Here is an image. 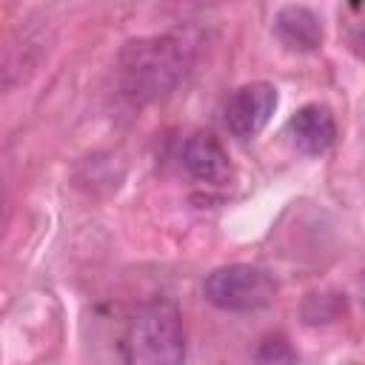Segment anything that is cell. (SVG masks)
I'll list each match as a JSON object with an SVG mask.
<instances>
[{
  "label": "cell",
  "instance_id": "obj_1",
  "mask_svg": "<svg viewBox=\"0 0 365 365\" xmlns=\"http://www.w3.org/2000/svg\"><path fill=\"white\" fill-rule=\"evenodd\" d=\"M194 48L180 34L131 40L117 63V83L125 100L143 106L171 94L191 68Z\"/></svg>",
  "mask_w": 365,
  "mask_h": 365
},
{
  "label": "cell",
  "instance_id": "obj_2",
  "mask_svg": "<svg viewBox=\"0 0 365 365\" xmlns=\"http://www.w3.org/2000/svg\"><path fill=\"white\" fill-rule=\"evenodd\" d=\"M185 331L180 308L171 299H151L143 305L123 336L125 365H182Z\"/></svg>",
  "mask_w": 365,
  "mask_h": 365
},
{
  "label": "cell",
  "instance_id": "obj_3",
  "mask_svg": "<svg viewBox=\"0 0 365 365\" xmlns=\"http://www.w3.org/2000/svg\"><path fill=\"white\" fill-rule=\"evenodd\" d=\"M202 291L214 308L248 314V311H259L274 302L277 282L259 265L234 262V265H222V268L211 271Z\"/></svg>",
  "mask_w": 365,
  "mask_h": 365
},
{
  "label": "cell",
  "instance_id": "obj_4",
  "mask_svg": "<svg viewBox=\"0 0 365 365\" xmlns=\"http://www.w3.org/2000/svg\"><path fill=\"white\" fill-rule=\"evenodd\" d=\"M277 103H279V94L265 80H254V83L240 86L225 103V125H228V131L234 137H240V140L257 137L268 125L271 114L277 111Z\"/></svg>",
  "mask_w": 365,
  "mask_h": 365
},
{
  "label": "cell",
  "instance_id": "obj_5",
  "mask_svg": "<svg viewBox=\"0 0 365 365\" xmlns=\"http://www.w3.org/2000/svg\"><path fill=\"white\" fill-rule=\"evenodd\" d=\"M182 165L188 168V174L200 182H211L220 185L231 177V160L228 151L222 148V143L211 134V131H197L185 140L182 145Z\"/></svg>",
  "mask_w": 365,
  "mask_h": 365
},
{
  "label": "cell",
  "instance_id": "obj_6",
  "mask_svg": "<svg viewBox=\"0 0 365 365\" xmlns=\"http://www.w3.org/2000/svg\"><path fill=\"white\" fill-rule=\"evenodd\" d=\"M288 131H291V140L294 145L302 151V154H322L334 145L336 140V123H334V114L331 108L319 106V103H308L302 106L291 123H288Z\"/></svg>",
  "mask_w": 365,
  "mask_h": 365
},
{
  "label": "cell",
  "instance_id": "obj_7",
  "mask_svg": "<svg viewBox=\"0 0 365 365\" xmlns=\"http://www.w3.org/2000/svg\"><path fill=\"white\" fill-rule=\"evenodd\" d=\"M274 31L294 51H314L322 43V20L308 6H282L274 17Z\"/></svg>",
  "mask_w": 365,
  "mask_h": 365
},
{
  "label": "cell",
  "instance_id": "obj_8",
  "mask_svg": "<svg viewBox=\"0 0 365 365\" xmlns=\"http://www.w3.org/2000/svg\"><path fill=\"white\" fill-rule=\"evenodd\" d=\"M254 365H299V356L282 334H268L254 351Z\"/></svg>",
  "mask_w": 365,
  "mask_h": 365
},
{
  "label": "cell",
  "instance_id": "obj_9",
  "mask_svg": "<svg viewBox=\"0 0 365 365\" xmlns=\"http://www.w3.org/2000/svg\"><path fill=\"white\" fill-rule=\"evenodd\" d=\"M354 14L348 23H345V34H348V43L356 54L365 57V6H354Z\"/></svg>",
  "mask_w": 365,
  "mask_h": 365
},
{
  "label": "cell",
  "instance_id": "obj_10",
  "mask_svg": "<svg viewBox=\"0 0 365 365\" xmlns=\"http://www.w3.org/2000/svg\"><path fill=\"white\" fill-rule=\"evenodd\" d=\"M362 277H365V271H362Z\"/></svg>",
  "mask_w": 365,
  "mask_h": 365
}]
</instances>
